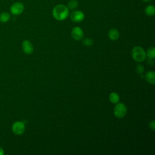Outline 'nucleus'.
<instances>
[{"instance_id": "1", "label": "nucleus", "mask_w": 155, "mask_h": 155, "mask_svg": "<svg viewBox=\"0 0 155 155\" xmlns=\"http://www.w3.org/2000/svg\"><path fill=\"white\" fill-rule=\"evenodd\" d=\"M52 15L58 21H64L69 16V9L64 4H58L53 8Z\"/></svg>"}, {"instance_id": "2", "label": "nucleus", "mask_w": 155, "mask_h": 155, "mask_svg": "<svg viewBox=\"0 0 155 155\" xmlns=\"http://www.w3.org/2000/svg\"><path fill=\"white\" fill-rule=\"evenodd\" d=\"M131 55L134 61L136 62H143L145 61L147 54L143 48L139 46L134 47L131 51Z\"/></svg>"}, {"instance_id": "3", "label": "nucleus", "mask_w": 155, "mask_h": 155, "mask_svg": "<svg viewBox=\"0 0 155 155\" xmlns=\"http://www.w3.org/2000/svg\"><path fill=\"white\" fill-rule=\"evenodd\" d=\"M127 112V108L123 103H117L114 108V114L117 118L124 117Z\"/></svg>"}, {"instance_id": "4", "label": "nucleus", "mask_w": 155, "mask_h": 155, "mask_svg": "<svg viewBox=\"0 0 155 155\" xmlns=\"http://www.w3.org/2000/svg\"><path fill=\"white\" fill-rule=\"evenodd\" d=\"M25 7L21 2H16L13 3L10 7V12L11 14L15 16L19 15L23 13Z\"/></svg>"}, {"instance_id": "5", "label": "nucleus", "mask_w": 155, "mask_h": 155, "mask_svg": "<svg viewBox=\"0 0 155 155\" xmlns=\"http://www.w3.org/2000/svg\"><path fill=\"white\" fill-rule=\"evenodd\" d=\"M12 131L16 135H21L25 131V125L22 122L16 121L12 125Z\"/></svg>"}, {"instance_id": "6", "label": "nucleus", "mask_w": 155, "mask_h": 155, "mask_svg": "<svg viewBox=\"0 0 155 155\" xmlns=\"http://www.w3.org/2000/svg\"><path fill=\"white\" fill-rule=\"evenodd\" d=\"M70 18L74 22H80L84 19L85 15L81 10H74L70 14Z\"/></svg>"}, {"instance_id": "7", "label": "nucleus", "mask_w": 155, "mask_h": 155, "mask_svg": "<svg viewBox=\"0 0 155 155\" xmlns=\"http://www.w3.org/2000/svg\"><path fill=\"white\" fill-rule=\"evenodd\" d=\"M71 35L74 39L76 41H80L84 37V31L81 27L76 26L72 28Z\"/></svg>"}, {"instance_id": "8", "label": "nucleus", "mask_w": 155, "mask_h": 155, "mask_svg": "<svg viewBox=\"0 0 155 155\" xmlns=\"http://www.w3.org/2000/svg\"><path fill=\"white\" fill-rule=\"evenodd\" d=\"M22 48L23 51L27 54H31L34 50L33 44L28 40H25L22 42Z\"/></svg>"}, {"instance_id": "9", "label": "nucleus", "mask_w": 155, "mask_h": 155, "mask_svg": "<svg viewBox=\"0 0 155 155\" xmlns=\"http://www.w3.org/2000/svg\"><path fill=\"white\" fill-rule=\"evenodd\" d=\"M108 35L109 38L111 40L116 41V40H117L119 39L120 34H119V31L116 28H111L108 31Z\"/></svg>"}, {"instance_id": "10", "label": "nucleus", "mask_w": 155, "mask_h": 155, "mask_svg": "<svg viewBox=\"0 0 155 155\" xmlns=\"http://www.w3.org/2000/svg\"><path fill=\"white\" fill-rule=\"evenodd\" d=\"M155 74L154 71H150L147 72L145 74V78L146 80L148 82L151 84H155Z\"/></svg>"}, {"instance_id": "11", "label": "nucleus", "mask_w": 155, "mask_h": 155, "mask_svg": "<svg viewBox=\"0 0 155 155\" xmlns=\"http://www.w3.org/2000/svg\"><path fill=\"white\" fill-rule=\"evenodd\" d=\"M11 18V16L9 13L7 12H2L0 13V22L5 23L8 22Z\"/></svg>"}, {"instance_id": "12", "label": "nucleus", "mask_w": 155, "mask_h": 155, "mask_svg": "<svg viewBox=\"0 0 155 155\" xmlns=\"http://www.w3.org/2000/svg\"><path fill=\"white\" fill-rule=\"evenodd\" d=\"M145 13L149 16H152L155 14V7L153 5H148L145 8Z\"/></svg>"}, {"instance_id": "13", "label": "nucleus", "mask_w": 155, "mask_h": 155, "mask_svg": "<svg viewBox=\"0 0 155 155\" xmlns=\"http://www.w3.org/2000/svg\"><path fill=\"white\" fill-rule=\"evenodd\" d=\"M109 99L113 104H117L119 101L120 97L117 93L115 92H111L109 95Z\"/></svg>"}, {"instance_id": "14", "label": "nucleus", "mask_w": 155, "mask_h": 155, "mask_svg": "<svg viewBox=\"0 0 155 155\" xmlns=\"http://www.w3.org/2000/svg\"><path fill=\"white\" fill-rule=\"evenodd\" d=\"M78 6V2L77 0H70L67 4V7L69 10H74Z\"/></svg>"}, {"instance_id": "15", "label": "nucleus", "mask_w": 155, "mask_h": 155, "mask_svg": "<svg viewBox=\"0 0 155 155\" xmlns=\"http://www.w3.org/2000/svg\"><path fill=\"white\" fill-rule=\"evenodd\" d=\"M146 54L150 59H153L155 57V49L154 47H150L148 49Z\"/></svg>"}, {"instance_id": "16", "label": "nucleus", "mask_w": 155, "mask_h": 155, "mask_svg": "<svg viewBox=\"0 0 155 155\" xmlns=\"http://www.w3.org/2000/svg\"><path fill=\"white\" fill-rule=\"evenodd\" d=\"M83 44L86 46H91L93 44V40L90 38H85L83 40Z\"/></svg>"}, {"instance_id": "17", "label": "nucleus", "mask_w": 155, "mask_h": 155, "mask_svg": "<svg viewBox=\"0 0 155 155\" xmlns=\"http://www.w3.org/2000/svg\"><path fill=\"white\" fill-rule=\"evenodd\" d=\"M136 71H137L138 73H142L144 71V68L143 66L141 64H138L136 66Z\"/></svg>"}, {"instance_id": "18", "label": "nucleus", "mask_w": 155, "mask_h": 155, "mask_svg": "<svg viewBox=\"0 0 155 155\" xmlns=\"http://www.w3.org/2000/svg\"><path fill=\"white\" fill-rule=\"evenodd\" d=\"M150 128L153 130H155V123H154V120H151L150 122Z\"/></svg>"}, {"instance_id": "19", "label": "nucleus", "mask_w": 155, "mask_h": 155, "mask_svg": "<svg viewBox=\"0 0 155 155\" xmlns=\"http://www.w3.org/2000/svg\"><path fill=\"white\" fill-rule=\"evenodd\" d=\"M4 150L0 147V155H4Z\"/></svg>"}, {"instance_id": "20", "label": "nucleus", "mask_w": 155, "mask_h": 155, "mask_svg": "<svg viewBox=\"0 0 155 155\" xmlns=\"http://www.w3.org/2000/svg\"><path fill=\"white\" fill-rule=\"evenodd\" d=\"M143 2H149L151 0H142Z\"/></svg>"}]
</instances>
